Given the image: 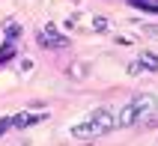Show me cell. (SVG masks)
Returning a JSON list of instances; mask_svg holds the SVG:
<instances>
[{"label": "cell", "instance_id": "cell-2", "mask_svg": "<svg viewBox=\"0 0 158 146\" xmlns=\"http://www.w3.org/2000/svg\"><path fill=\"white\" fill-rule=\"evenodd\" d=\"M158 111V98L152 93H140L134 95L128 104H123V111L116 113V125L119 128H128V125H137V122H143L149 113Z\"/></svg>", "mask_w": 158, "mask_h": 146}, {"label": "cell", "instance_id": "cell-1", "mask_svg": "<svg viewBox=\"0 0 158 146\" xmlns=\"http://www.w3.org/2000/svg\"><path fill=\"white\" fill-rule=\"evenodd\" d=\"M110 128H116V113L110 107H96L84 122L72 125V137L75 140H89V137H102Z\"/></svg>", "mask_w": 158, "mask_h": 146}, {"label": "cell", "instance_id": "cell-3", "mask_svg": "<svg viewBox=\"0 0 158 146\" xmlns=\"http://www.w3.org/2000/svg\"><path fill=\"white\" fill-rule=\"evenodd\" d=\"M36 42H39V48H45V51H63V48H69V36L60 33L54 24H45L42 30H39V36H36Z\"/></svg>", "mask_w": 158, "mask_h": 146}, {"label": "cell", "instance_id": "cell-4", "mask_svg": "<svg viewBox=\"0 0 158 146\" xmlns=\"http://www.w3.org/2000/svg\"><path fill=\"white\" fill-rule=\"evenodd\" d=\"M9 119H12V128H27V125L45 122V113H15V116H9Z\"/></svg>", "mask_w": 158, "mask_h": 146}, {"label": "cell", "instance_id": "cell-12", "mask_svg": "<svg viewBox=\"0 0 158 146\" xmlns=\"http://www.w3.org/2000/svg\"><path fill=\"white\" fill-rule=\"evenodd\" d=\"M143 36H158V27H143Z\"/></svg>", "mask_w": 158, "mask_h": 146}, {"label": "cell", "instance_id": "cell-9", "mask_svg": "<svg viewBox=\"0 0 158 146\" xmlns=\"http://www.w3.org/2000/svg\"><path fill=\"white\" fill-rule=\"evenodd\" d=\"M21 33H24V30H21V24H15V21H9V24H6V42H18V39H21Z\"/></svg>", "mask_w": 158, "mask_h": 146}, {"label": "cell", "instance_id": "cell-11", "mask_svg": "<svg viewBox=\"0 0 158 146\" xmlns=\"http://www.w3.org/2000/svg\"><path fill=\"white\" fill-rule=\"evenodd\" d=\"M140 72H143V69L137 66V60H134V63H128V75H140Z\"/></svg>", "mask_w": 158, "mask_h": 146}, {"label": "cell", "instance_id": "cell-6", "mask_svg": "<svg viewBox=\"0 0 158 146\" xmlns=\"http://www.w3.org/2000/svg\"><path fill=\"white\" fill-rule=\"evenodd\" d=\"M134 9H140V12H152V15H158V0H128Z\"/></svg>", "mask_w": 158, "mask_h": 146}, {"label": "cell", "instance_id": "cell-10", "mask_svg": "<svg viewBox=\"0 0 158 146\" xmlns=\"http://www.w3.org/2000/svg\"><path fill=\"white\" fill-rule=\"evenodd\" d=\"M9 128H12V119H9V116H3V119H0V137H3Z\"/></svg>", "mask_w": 158, "mask_h": 146}, {"label": "cell", "instance_id": "cell-8", "mask_svg": "<svg viewBox=\"0 0 158 146\" xmlns=\"http://www.w3.org/2000/svg\"><path fill=\"white\" fill-rule=\"evenodd\" d=\"M12 57H15V42H3V48H0V66H6Z\"/></svg>", "mask_w": 158, "mask_h": 146}, {"label": "cell", "instance_id": "cell-7", "mask_svg": "<svg viewBox=\"0 0 158 146\" xmlns=\"http://www.w3.org/2000/svg\"><path fill=\"white\" fill-rule=\"evenodd\" d=\"M89 30H93V33H107V30H110V21H107L105 15H93V24H89Z\"/></svg>", "mask_w": 158, "mask_h": 146}, {"label": "cell", "instance_id": "cell-5", "mask_svg": "<svg viewBox=\"0 0 158 146\" xmlns=\"http://www.w3.org/2000/svg\"><path fill=\"white\" fill-rule=\"evenodd\" d=\"M137 66H140L143 72H158V54L140 51V54H137Z\"/></svg>", "mask_w": 158, "mask_h": 146}]
</instances>
